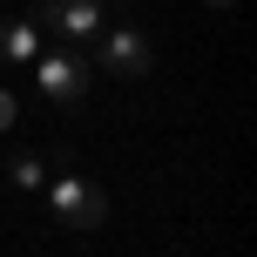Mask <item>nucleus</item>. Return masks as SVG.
I'll use <instances>...</instances> for the list:
<instances>
[{"instance_id":"f257e3e1","label":"nucleus","mask_w":257,"mask_h":257,"mask_svg":"<svg viewBox=\"0 0 257 257\" xmlns=\"http://www.w3.org/2000/svg\"><path fill=\"white\" fill-rule=\"evenodd\" d=\"M41 203L54 210V223H68V230H102L108 223V190L88 176H54L41 183Z\"/></svg>"},{"instance_id":"f03ea898","label":"nucleus","mask_w":257,"mask_h":257,"mask_svg":"<svg viewBox=\"0 0 257 257\" xmlns=\"http://www.w3.org/2000/svg\"><path fill=\"white\" fill-rule=\"evenodd\" d=\"M27 21H34L41 34L81 48V41L102 34V0H34V14H27Z\"/></svg>"},{"instance_id":"7ed1b4c3","label":"nucleus","mask_w":257,"mask_h":257,"mask_svg":"<svg viewBox=\"0 0 257 257\" xmlns=\"http://www.w3.org/2000/svg\"><path fill=\"white\" fill-rule=\"evenodd\" d=\"M34 75H41V95L61 108H75L88 95V54L81 48H54V54H34Z\"/></svg>"},{"instance_id":"20e7f679","label":"nucleus","mask_w":257,"mask_h":257,"mask_svg":"<svg viewBox=\"0 0 257 257\" xmlns=\"http://www.w3.org/2000/svg\"><path fill=\"white\" fill-rule=\"evenodd\" d=\"M95 61L108 75H122V81H142L156 54H149V34L142 27H108V34H95Z\"/></svg>"},{"instance_id":"39448f33","label":"nucleus","mask_w":257,"mask_h":257,"mask_svg":"<svg viewBox=\"0 0 257 257\" xmlns=\"http://www.w3.org/2000/svg\"><path fill=\"white\" fill-rule=\"evenodd\" d=\"M41 41H48V34H41L34 21H0V61H34Z\"/></svg>"},{"instance_id":"423d86ee","label":"nucleus","mask_w":257,"mask_h":257,"mask_svg":"<svg viewBox=\"0 0 257 257\" xmlns=\"http://www.w3.org/2000/svg\"><path fill=\"white\" fill-rule=\"evenodd\" d=\"M7 176H14V190H41V183H48V163H41L34 149H14L7 156Z\"/></svg>"},{"instance_id":"0eeeda50","label":"nucleus","mask_w":257,"mask_h":257,"mask_svg":"<svg viewBox=\"0 0 257 257\" xmlns=\"http://www.w3.org/2000/svg\"><path fill=\"white\" fill-rule=\"evenodd\" d=\"M14 115H21V102H14V88H0V128H14Z\"/></svg>"},{"instance_id":"6e6552de","label":"nucleus","mask_w":257,"mask_h":257,"mask_svg":"<svg viewBox=\"0 0 257 257\" xmlns=\"http://www.w3.org/2000/svg\"><path fill=\"white\" fill-rule=\"evenodd\" d=\"M210 7H237V0H210Z\"/></svg>"}]
</instances>
